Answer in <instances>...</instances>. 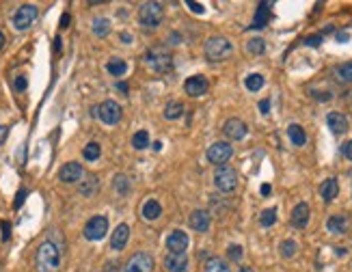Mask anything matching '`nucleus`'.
<instances>
[{
  "label": "nucleus",
  "mask_w": 352,
  "mask_h": 272,
  "mask_svg": "<svg viewBox=\"0 0 352 272\" xmlns=\"http://www.w3.org/2000/svg\"><path fill=\"white\" fill-rule=\"evenodd\" d=\"M35 266L37 272H58V268H61V249L50 240L41 242L35 253Z\"/></svg>",
  "instance_id": "1"
},
{
  "label": "nucleus",
  "mask_w": 352,
  "mask_h": 272,
  "mask_svg": "<svg viewBox=\"0 0 352 272\" xmlns=\"http://www.w3.org/2000/svg\"><path fill=\"white\" fill-rule=\"evenodd\" d=\"M162 17H165V4L162 2H143L139 9V22L145 26V28H156V26L162 24Z\"/></svg>",
  "instance_id": "2"
},
{
  "label": "nucleus",
  "mask_w": 352,
  "mask_h": 272,
  "mask_svg": "<svg viewBox=\"0 0 352 272\" xmlns=\"http://www.w3.org/2000/svg\"><path fill=\"white\" fill-rule=\"evenodd\" d=\"M231 52H233V45L229 39H225V37H210L205 41V56H207V61H212V63L225 61Z\"/></svg>",
  "instance_id": "3"
},
{
  "label": "nucleus",
  "mask_w": 352,
  "mask_h": 272,
  "mask_svg": "<svg viewBox=\"0 0 352 272\" xmlns=\"http://www.w3.org/2000/svg\"><path fill=\"white\" fill-rule=\"evenodd\" d=\"M145 63H147L149 69L156 71V74H165V71H169V69L173 67V58H171V54H169L165 48H152V50H147Z\"/></svg>",
  "instance_id": "4"
},
{
  "label": "nucleus",
  "mask_w": 352,
  "mask_h": 272,
  "mask_svg": "<svg viewBox=\"0 0 352 272\" xmlns=\"http://www.w3.org/2000/svg\"><path fill=\"white\" fill-rule=\"evenodd\" d=\"M214 184H216V188L220 192H231V190H236V186H238V173H236V168H231V166H218L216 168V173H214Z\"/></svg>",
  "instance_id": "5"
},
{
  "label": "nucleus",
  "mask_w": 352,
  "mask_h": 272,
  "mask_svg": "<svg viewBox=\"0 0 352 272\" xmlns=\"http://www.w3.org/2000/svg\"><path fill=\"white\" fill-rule=\"evenodd\" d=\"M37 15H39V11L35 4H22L15 11V15H13V26H15V30H28L30 26L35 24Z\"/></svg>",
  "instance_id": "6"
},
{
  "label": "nucleus",
  "mask_w": 352,
  "mask_h": 272,
  "mask_svg": "<svg viewBox=\"0 0 352 272\" xmlns=\"http://www.w3.org/2000/svg\"><path fill=\"white\" fill-rule=\"evenodd\" d=\"M231 155H233V147L225 140H218V142H214V145L207 147V160L216 166H223L225 162H229Z\"/></svg>",
  "instance_id": "7"
},
{
  "label": "nucleus",
  "mask_w": 352,
  "mask_h": 272,
  "mask_svg": "<svg viewBox=\"0 0 352 272\" xmlns=\"http://www.w3.org/2000/svg\"><path fill=\"white\" fill-rule=\"evenodd\" d=\"M95 110H97V117H100L106 126H117V123L121 121V108H119V104L113 100L102 102Z\"/></svg>",
  "instance_id": "8"
},
{
  "label": "nucleus",
  "mask_w": 352,
  "mask_h": 272,
  "mask_svg": "<svg viewBox=\"0 0 352 272\" xmlns=\"http://www.w3.org/2000/svg\"><path fill=\"white\" fill-rule=\"evenodd\" d=\"M108 233V218L106 216H93L84 225V238L95 242V240H102Z\"/></svg>",
  "instance_id": "9"
},
{
  "label": "nucleus",
  "mask_w": 352,
  "mask_h": 272,
  "mask_svg": "<svg viewBox=\"0 0 352 272\" xmlns=\"http://www.w3.org/2000/svg\"><path fill=\"white\" fill-rule=\"evenodd\" d=\"M152 270H154V257L147 255V253H136L123 266V272H152Z\"/></svg>",
  "instance_id": "10"
},
{
  "label": "nucleus",
  "mask_w": 352,
  "mask_h": 272,
  "mask_svg": "<svg viewBox=\"0 0 352 272\" xmlns=\"http://www.w3.org/2000/svg\"><path fill=\"white\" fill-rule=\"evenodd\" d=\"M223 132L229 140H242L246 134H249V128H246V123L242 119H227L225 126H223Z\"/></svg>",
  "instance_id": "11"
},
{
  "label": "nucleus",
  "mask_w": 352,
  "mask_h": 272,
  "mask_svg": "<svg viewBox=\"0 0 352 272\" xmlns=\"http://www.w3.org/2000/svg\"><path fill=\"white\" fill-rule=\"evenodd\" d=\"M188 244H190V240H188V233L181 231V229L171 231V236L167 238V249H169V253H186Z\"/></svg>",
  "instance_id": "12"
},
{
  "label": "nucleus",
  "mask_w": 352,
  "mask_h": 272,
  "mask_svg": "<svg viewBox=\"0 0 352 272\" xmlns=\"http://www.w3.org/2000/svg\"><path fill=\"white\" fill-rule=\"evenodd\" d=\"M165 270L167 272H186L188 270V257L186 253H167L165 255Z\"/></svg>",
  "instance_id": "13"
},
{
  "label": "nucleus",
  "mask_w": 352,
  "mask_h": 272,
  "mask_svg": "<svg viewBox=\"0 0 352 272\" xmlns=\"http://www.w3.org/2000/svg\"><path fill=\"white\" fill-rule=\"evenodd\" d=\"M82 166H80V162H67L61 171H58V179L63 181V184H76V181H80L82 179Z\"/></svg>",
  "instance_id": "14"
},
{
  "label": "nucleus",
  "mask_w": 352,
  "mask_h": 272,
  "mask_svg": "<svg viewBox=\"0 0 352 272\" xmlns=\"http://www.w3.org/2000/svg\"><path fill=\"white\" fill-rule=\"evenodd\" d=\"M207 87H210V82H207L205 76H190L188 80L184 82V89L186 93L190 97H201L207 93Z\"/></svg>",
  "instance_id": "15"
},
{
  "label": "nucleus",
  "mask_w": 352,
  "mask_h": 272,
  "mask_svg": "<svg viewBox=\"0 0 352 272\" xmlns=\"http://www.w3.org/2000/svg\"><path fill=\"white\" fill-rule=\"evenodd\" d=\"M128 238H130V227L126 223L117 225L113 236H110V249H113V251H123V249H126V244H128Z\"/></svg>",
  "instance_id": "16"
},
{
  "label": "nucleus",
  "mask_w": 352,
  "mask_h": 272,
  "mask_svg": "<svg viewBox=\"0 0 352 272\" xmlns=\"http://www.w3.org/2000/svg\"><path fill=\"white\" fill-rule=\"evenodd\" d=\"M327 126L331 128L333 134H346L350 123H348V117L342 115V113H329L327 115Z\"/></svg>",
  "instance_id": "17"
},
{
  "label": "nucleus",
  "mask_w": 352,
  "mask_h": 272,
  "mask_svg": "<svg viewBox=\"0 0 352 272\" xmlns=\"http://www.w3.org/2000/svg\"><path fill=\"white\" fill-rule=\"evenodd\" d=\"M309 216H311V210L307 203H298L294 210H292V225L296 227V229H305L309 223Z\"/></svg>",
  "instance_id": "18"
},
{
  "label": "nucleus",
  "mask_w": 352,
  "mask_h": 272,
  "mask_svg": "<svg viewBox=\"0 0 352 272\" xmlns=\"http://www.w3.org/2000/svg\"><path fill=\"white\" fill-rule=\"evenodd\" d=\"M190 227L199 233H205L207 229H210V214H207L205 210H194L190 214Z\"/></svg>",
  "instance_id": "19"
},
{
  "label": "nucleus",
  "mask_w": 352,
  "mask_h": 272,
  "mask_svg": "<svg viewBox=\"0 0 352 272\" xmlns=\"http://www.w3.org/2000/svg\"><path fill=\"white\" fill-rule=\"evenodd\" d=\"M270 2H259L257 6V13H255V19H253V24L249 26V28H264L266 24H268V19H270Z\"/></svg>",
  "instance_id": "20"
},
{
  "label": "nucleus",
  "mask_w": 352,
  "mask_h": 272,
  "mask_svg": "<svg viewBox=\"0 0 352 272\" xmlns=\"http://www.w3.org/2000/svg\"><path fill=\"white\" fill-rule=\"evenodd\" d=\"M320 194H322V199L327 201V203H331V201H335V197L340 194V184H337V179L335 177H329L327 181H322V186H320Z\"/></svg>",
  "instance_id": "21"
},
{
  "label": "nucleus",
  "mask_w": 352,
  "mask_h": 272,
  "mask_svg": "<svg viewBox=\"0 0 352 272\" xmlns=\"http://www.w3.org/2000/svg\"><path fill=\"white\" fill-rule=\"evenodd\" d=\"M327 229L331 233H346L348 229V218L344 214H333L329 220H327Z\"/></svg>",
  "instance_id": "22"
},
{
  "label": "nucleus",
  "mask_w": 352,
  "mask_h": 272,
  "mask_svg": "<svg viewBox=\"0 0 352 272\" xmlns=\"http://www.w3.org/2000/svg\"><path fill=\"white\" fill-rule=\"evenodd\" d=\"M162 214V205L156 199H149L143 203V218L145 220H158Z\"/></svg>",
  "instance_id": "23"
},
{
  "label": "nucleus",
  "mask_w": 352,
  "mask_h": 272,
  "mask_svg": "<svg viewBox=\"0 0 352 272\" xmlns=\"http://www.w3.org/2000/svg\"><path fill=\"white\" fill-rule=\"evenodd\" d=\"M288 136H290L292 145H296V147L307 145V134H305V130L298 126V123H292V126L288 128Z\"/></svg>",
  "instance_id": "24"
},
{
  "label": "nucleus",
  "mask_w": 352,
  "mask_h": 272,
  "mask_svg": "<svg viewBox=\"0 0 352 272\" xmlns=\"http://www.w3.org/2000/svg\"><path fill=\"white\" fill-rule=\"evenodd\" d=\"M100 190V179L95 175H89V177L80 179V194L82 197H93V194Z\"/></svg>",
  "instance_id": "25"
},
{
  "label": "nucleus",
  "mask_w": 352,
  "mask_h": 272,
  "mask_svg": "<svg viewBox=\"0 0 352 272\" xmlns=\"http://www.w3.org/2000/svg\"><path fill=\"white\" fill-rule=\"evenodd\" d=\"M205 272H231L229 264L220 257H210L205 262Z\"/></svg>",
  "instance_id": "26"
},
{
  "label": "nucleus",
  "mask_w": 352,
  "mask_h": 272,
  "mask_svg": "<svg viewBox=\"0 0 352 272\" xmlns=\"http://www.w3.org/2000/svg\"><path fill=\"white\" fill-rule=\"evenodd\" d=\"M181 115H184V104L169 102L167 106H165V117H167V119H179Z\"/></svg>",
  "instance_id": "27"
},
{
  "label": "nucleus",
  "mask_w": 352,
  "mask_h": 272,
  "mask_svg": "<svg viewBox=\"0 0 352 272\" xmlns=\"http://www.w3.org/2000/svg\"><path fill=\"white\" fill-rule=\"evenodd\" d=\"M246 52L249 54H264L266 52V41L262 37H253L246 41Z\"/></svg>",
  "instance_id": "28"
},
{
  "label": "nucleus",
  "mask_w": 352,
  "mask_h": 272,
  "mask_svg": "<svg viewBox=\"0 0 352 272\" xmlns=\"http://www.w3.org/2000/svg\"><path fill=\"white\" fill-rule=\"evenodd\" d=\"M82 155H84V160H89V162H95L97 158L102 155V147H100V142H89L87 147L82 149Z\"/></svg>",
  "instance_id": "29"
},
{
  "label": "nucleus",
  "mask_w": 352,
  "mask_h": 272,
  "mask_svg": "<svg viewBox=\"0 0 352 272\" xmlns=\"http://www.w3.org/2000/svg\"><path fill=\"white\" fill-rule=\"evenodd\" d=\"M106 69H108L110 76H123L128 71V63L121 61V58H113V61L106 65Z\"/></svg>",
  "instance_id": "30"
},
{
  "label": "nucleus",
  "mask_w": 352,
  "mask_h": 272,
  "mask_svg": "<svg viewBox=\"0 0 352 272\" xmlns=\"http://www.w3.org/2000/svg\"><path fill=\"white\" fill-rule=\"evenodd\" d=\"M296 251H298V244L294 242V240H283L281 246H279V253H281L283 259H292L296 255Z\"/></svg>",
  "instance_id": "31"
},
{
  "label": "nucleus",
  "mask_w": 352,
  "mask_h": 272,
  "mask_svg": "<svg viewBox=\"0 0 352 272\" xmlns=\"http://www.w3.org/2000/svg\"><path fill=\"white\" fill-rule=\"evenodd\" d=\"M132 147L134 149H145V147H149V132L147 130H139L134 136H132Z\"/></svg>",
  "instance_id": "32"
},
{
  "label": "nucleus",
  "mask_w": 352,
  "mask_h": 272,
  "mask_svg": "<svg viewBox=\"0 0 352 272\" xmlns=\"http://www.w3.org/2000/svg\"><path fill=\"white\" fill-rule=\"evenodd\" d=\"M277 223V207H268L259 214V225L262 227H272Z\"/></svg>",
  "instance_id": "33"
},
{
  "label": "nucleus",
  "mask_w": 352,
  "mask_h": 272,
  "mask_svg": "<svg viewBox=\"0 0 352 272\" xmlns=\"http://www.w3.org/2000/svg\"><path fill=\"white\" fill-rule=\"evenodd\" d=\"M264 76L262 74H251V76H246V80H244V87L249 89V91H259L264 87Z\"/></svg>",
  "instance_id": "34"
},
{
  "label": "nucleus",
  "mask_w": 352,
  "mask_h": 272,
  "mask_svg": "<svg viewBox=\"0 0 352 272\" xmlns=\"http://www.w3.org/2000/svg\"><path fill=\"white\" fill-rule=\"evenodd\" d=\"M110 32V22L106 17H100V19H95L93 22V35L97 37H106Z\"/></svg>",
  "instance_id": "35"
},
{
  "label": "nucleus",
  "mask_w": 352,
  "mask_h": 272,
  "mask_svg": "<svg viewBox=\"0 0 352 272\" xmlns=\"http://www.w3.org/2000/svg\"><path fill=\"white\" fill-rule=\"evenodd\" d=\"M113 188L119 194H128V190H130V179L126 177V175H117V177L113 179Z\"/></svg>",
  "instance_id": "36"
},
{
  "label": "nucleus",
  "mask_w": 352,
  "mask_h": 272,
  "mask_svg": "<svg viewBox=\"0 0 352 272\" xmlns=\"http://www.w3.org/2000/svg\"><path fill=\"white\" fill-rule=\"evenodd\" d=\"M335 71H337V76H340V80H344V82H352V61H350V63L340 65V67H337Z\"/></svg>",
  "instance_id": "37"
},
{
  "label": "nucleus",
  "mask_w": 352,
  "mask_h": 272,
  "mask_svg": "<svg viewBox=\"0 0 352 272\" xmlns=\"http://www.w3.org/2000/svg\"><path fill=\"white\" fill-rule=\"evenodd\" d=\"M227 255H229L231 262H240L242 255H244V251H242V246H240V244H231L229 249H227Z\"/></svg>",
  "instance_id": "38"
},
{
  "label": "nucleus",
  "mask_w": 352,
  "mask_h": 272,
  "mask_svg": "<svg viewBox=\"0 0 352 272\" xmlns=\"http://www.w3.org/2000/svg\"><path fill=\"white\" fill-rule=\"evenodd\" d=\"M0 229H2V242H6V240L11 238V223L9 220H2V223H0Z\"/></svg>",
  "instance_id": "39"
},
{
  "label": "nucleus",
  "mask_w": 352,
  "mask_h": 272,
  "mask_svg": "<svg viewBox=\"0 0 352 272\" xmlns=\"http://www.w3.org/2000/svg\"><path fill=\"white\" fill-rule=\"evenodd\" d=\"M26 87H28V80H26V76H17V78H15V91H17V93H22V91H26Z\"/></svg>",
  "instance_id": "40"
},
{
  "label": "nucleus",
  "mask_w": 352,
  "mask_h": 272,
  "mask_svg": "<svg viewBox=\"0 0 352 272\" xmlns=\"http://www.w3.org/2000/svg\"><path fill=\"white\" fill-rule=\"evenodd\" d=\"M342 153L346 155L348 160H352V140H346V142H344V145H342Z\"/></svg>",
  "instance_id": "41"
},
{
  "label": "nucleus",
  "mask_w": 352,
  "mask_h": 272,
  "mask_svg": "<svg viewBox=\"0 0 352 272\" xmlns=\"http://www.w3.org/2000/svg\"><path fill=\"white\" fill-rule=\"evenodd\" d=\"M305 43H307V45H314V48H316V45H320V43H322V35L307 37V39H305Z\"/></svg>",
  "instance_id": "42"
},
{
  "label": "nucleus",
  "mask_w": 352,
  "mask_h": 272,
  "mask_svg": "<svg viewBox=\"0 0 352 272\" xmlns=\"http://www.w3.org/2000/svg\"><path fill=\"white\" fill-rule=\"evenodd\" d=\"M188 6H190V11H192V13H203V11H205V6H203V4H201V2H192V0L188 2Z\"/></svg>",
  "instance_id": "43"
},
{
  "label": "nucleus",
  "mask_w": 352,
  "mask_h": 272,
  "mask_svg": "<svg viewBox=\"0 0 352 272\" xmlns=\"http://www.w3.org/2000/svg\"><path fill=\"white\" fill-rule=\"evenodd\" d=\"M24 199H26V190H24V188H22V190L17 192V197H15V203H13V205H15V207H19V205L24 203Z\"/></svg>",
  "instance_id": "44"
},
{
  "label": "nucleus",
  "mask_w": 352,
  "mask_h": 272,
  "mask_svg": "<svg viewBox=\"0 0 352 272\" xmlns=\"http://www.w3.org/2000/svg\"><path fill=\"white\" fill-rule=\"evenodd\" d=\"M259 110H262L264 115H268L270 113V100H262V102H259Z\"/></svg>",
  "instance_id": "45"
},
{
  "label": "nucleus",
  "mask_w": 352,
  "mask_h": 272,
  "mask_svg": "<svg viewBox=\"0 0 352 272\" xmlns=\"http://www.w3.org/2000/svg\"><path fill=\"white\" fill-rule=\"evenodd\" d=\"M6 134H9V128H6V126H0V145H2V142H4Z\"/></svg>",
  "instance_id": "46"
},
{
  "label": "nucleus",
  "mask_w": 352,
  "mask_h": 272,
  "mask_svg": "<svg viewBox=\"0 0 352 272\" xmlns=\"http://www.w3.org/2000/svg\"><path fill=\"white\" fill-rule=\"evenodd\" d=\"M69 26V13H63V17H61V28H67Z\"/></svg>",
  "instance_id": "47"
},
{
  "label": "nucleus",
  "mask_w": 352,
  "mask_h": 272,
  "mask_svg": "<svg viewBox=\"0 0 352 272\" xmlns=\"http://www.w3.org/2000/svg\"><path fill=\"white\" fill-rule=\"evenodd\" d=\"M121 41L123 43H132V35H130V32H121Z\"/></svg>",
  "instance_id": "48"
},
{
  "label": "nucleus",
  "mask_w": 352,
  "mask_h": 272,
  "mask_svg": "<svg viewBox=\"0 0 352 272\" xmlns=\"http://www.w3.org/2000/svg\"><path fill=\"white\" fill-rule=\"evenodd\" d=\"M117 89H119L123 95H128V84L126 82H117Z\"/></svg>",
  "instance_id": "49"
},
{
  "label": "nucleus",
  "mask_w": 352,
  "mask_h": 272,
  "mask_svg": "<svg viewBox=\"0 0 352 272\" xmlns=\"http://www.w3.org/2000/svg\"><path fill=\"white\" fill-rule=\"evenodd\" d=\"M272 192V188H270V184H264L262 186V194H264V197H268V194Z\"/></svg>",
  "instance_id": "50"
},
{
  "label": "nucleus",
  "mask_w": 352,
  "mask_h": 272,
  "mask_svg": "<svg viewBox=\"0 0 352 272\" xmlns=\"http://www.w3.org/2000/svg\"><path fill=\"white\" fill-rule=\"evenodd\" d=\"M106 266H108L106 272H117V266H119V264H117V262H115V264H113V262H108Z\"/></svg>",
  "instance_id": "51"
},
{
  "label": "nucleus",
  "mask_w": 352,
  "mask_h": 272,
  "mask_svg": "<svg viewBox=\"0 0 352 272\" xmlns=\"http://www.w3.org/2000/svg\"><path fill=\"white\" fill-rule=\"evenodd\" d=\"M337 41H340V43L348 41V32H340V35H337Z\"/></svg>",
  "instance_id": "52"
},
{
  "label": "nucleus",
  "mask_w": 352,
  "mask_h": 272,
  "mask_svg": "<svg viewBox=\"0 0 352 272\" xmlns=\"http://www.w3.org/2000/svg\"><path fill=\"white\" fill-rule=\"evenodd\" d=\"M54 50H56V52H61V39H58V37L54 39Z\"/></svg>",
  "instance_id": "53"
},
{
  "label": "nucleus",
  "mask_w": 352,
  "mask_h": 272,
  "mask_svg": "<svg viewBox=\"0 0 352 272\" xmlns=\"http://www.w3.org/2000/svg\"><path fill=\"white\" fill-rule=\"evenodd\" d=\"M2 45H4V35H2V30H0V50H2Z\"/></svg>",
  "instance_id": "54"
},
{
  "label": "nucleus",
  "mask_w": 352,
  "mask_h": 272,
  "mask_svg": "<svg viewBox=\"0 0 352 272\" xmlns=\"http://www.w3.org/2000/svg\"><path fill=\"white\" fill-rule=\"evenodd\" d=\"M240 272H253V268H249V266H242V268H240Z\"/></svg>",
  "instance_id": "55"
}]
</instances>
